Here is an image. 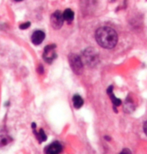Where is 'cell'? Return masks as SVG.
I'll use <instances>...</instances> for the list:
<instances>
[{
	"instance_id": "obj_1",
	"label": "cell",
	"mask_w": 147,
	"mask_h": 154,
	"mask_svg": "<svg viewBox=\"0 0 147 154\" xmlns=\"http://www.w3.org/2000/svg\"><path fill=\"white\" fill-rule=\"evenodd\" d=\"M95 39L101 47L106 49H111L115 47L118 42V35L114 29L111 27H100L95 33Z\"/></svg>"
},
{
	"instance_id": "obj_2",
	"label": "cell",
	"mask_w": 147,
	"mask_h": 154,
	"mask_svg": "<svg viewBox=\"0 0 147 154\" xmlns=\"http://www.w3.org/2000/svg\"><path fill=\"white\" fill-rule=\"evenodd\" d=\"M83 64H86L88 67H95L99 62V55L94 48H86L82 53L81 58Z\"/></svg>"
},
{
	"instance_id": "obj_3",
	"label": "cell",
	"mask_w": 147,
	"mask_h": 154,
	"mask_svg": "<svg viewBox=\"0 0 147 154\" xmlns=\"http://www.w3.org/2000/svg\"><path fill=\"white\" fill-rule=\"evenodd\" d=\"M69 64L71 66L72 70L76 74H81L83 71V62L81 60V57L77 54H70L69 55Z\"/></svg>"
},
{
	"instance_id": "obj_4",
	"label": "cell",
	"mask_w": 147,
	"mask_h": 154,
	"mask_svg": "<svg viewBox=\"0 0 147 154\" xmlns=\"http://www.w3.org/2000/svg\"><path fill=\"white\" fill-rule=\"evenodd\" d=\"M57 57V53H56V45L55 44H50L47 45L46 47L44 48V52H43V58L44 60L48 63H51L52 61L56 59Z\"/></svg>"
},
{
	"instance_id": "obj_5",
	"label": "cell",
	"mask_w": 147,
	"mask_h": 154,
	"mask_svg": "<svg viewBox=\"0 0 147 154\" xmlns=\"http://www.w3.org/2000/svg\"><path fill=\"white\" fill-rule=\"evenodd\" d=\"M63 21L64 19H63L62 13H61L59 10L55 11L54 13L51 15V25L54 29H60L63 25Z\"/></svg>"
},
{
	"instance_id": "obj_6",
	"label": "cell",
	"mask_w": 147,
	"mask_h": 154,
	"mask_svg": "<svg viewBox=\"0 0 147 154\" xmlns=\"http://www.w3.org/2000/svg\"><path fill=\"white\" fill-rule=\"evenodd\" d=\"M62 151V145L59 142H53L45 148L46 154H60Z\"/></svg>"
},
{
	"instance_id": "obj_7",
	"label": "cell",
	"mask_w": 147,
	"mask_h": 154,
	"mask_svg": "<svg viewBox=\"0 0 147 154\" xmlns=\"http://www.w3.org/2000/svg\"><path fill=\"white\" fill-rule=\"evenodd\" d=\"M11 141V138L9 136L7 130L4 127H0V147H3Z\"/></svg>"
},
{
	"instance_id": "obj_8",
	"label": "cell",
	"mask_w": 147,
	"mask_h": 154,
	"mask_svg": "<svg viewBox=\"0 0 147 154\" xmlns=\"http://www.w3.org/2000/svg\"><path fill=\"white\" fill-rule=\"evenodd\" d=\"M44 38H45V33L43 31H41V30H37V31H35L32 34L31 41H32L33 44L39 45V44H41V43L43 42Z\"/></svg>"
},
{
	"instance_id": "obj_9",
	"label": "cell",
	"mask_w": 147,
	"mask_h": 154,
	"mask_svg": "<svg viewBox=\"0 0 147 154\" xmlns=\"http://www.w3.org/2000/svg\"><path fill=\"white\" fill-rule=\"evenodd\" d=\"M107 94H108V96L110 97V99H111L113 105H114V108L116 106H120L121 105V99H119L114 95L113 93V86H109V88L107 89Z\"/></svg>"
},
{
	"instance_id": "obj_10",
	"label": "cell",
	"mask_w": 147,
	"mask_h": 154,
	"mask_svg": "<svg viewBox=\"0 0 147 154\" xmlns=\"http://www.w3.org/2000/svg\"><path fill=\"white\" fill-rule=\"evenodd\" d=\"M63 19L67 21L68 23L72 22V20L74 19V12H73L71 9H65L64 12L62 13Z\"/></svg>"
},
{
	"instance_id": "obj_11",
	"label": "cell",
	"mask_w": 147,
	"mask_h": 154,
	"mask_svg": "<svg viewBox=\"0 0 147 154\" xmlns=\"http://www.w3.org/2000/svg\"><path fill=\"white\" fill-rule=\"evenodd\" d=\"M72 101H73V105H74V107L76 109H79L83 106L84 101H83V99H82V97L80 96V95H77V94L74 95Z\"/></svg>"
},
{
	"instance_id": "obj_12",
	"label": "cell",
	"mask_w": 147,
	"mask_h": 154,
	"mask_svg": "<svg viewBox=\"0 0 147 154\" xmlns=\"http://www.w3.org/2000/svg\"><path fill=\"white\" fill-rule=\"evenodd\" d=\"M35 135H36V137H37V139L39 140V142H44V141L47 139V136H46V134L44 133L43 129H40L39 131H35Z\"/></svg>"
},
{
	"instance_id": "obj_13",
	"label": "cell",
	"mask_w": 147,
	"mask_h": 154,
	"mask_svg": "<svg viewBox=\"0 0 147 154\" xmlns=\"http://www.w3.org/2000/svg\"><path fill=\"white\" fill-rule=\"evenodd\" d=\"M124 110H126V111H128V109H130V111H132L133 109V103H132V101H131L129 99V97L127 98V101H125V106H124Z\"/></svg>"
},
{
	"instance_id": "obj_14",
	"label": "cell",
	"mask_w": 147,
	"mask_h": 154,
	"mask_svg": "<svg viewBox=\"0 0 147 154\" xmlns=\"http://www.w3.org/2000/svg\"><path fill=\"white\" fill-rule=\"evenodd\" d=\"M29 26H30V22H25V23L20 24L19 28H20L21 30H24V29H27V28H28Z\"/></svg>"
},
{
	"instance_id": "obj_15",
	"label": "cell",
	"mask_w": 147,
	"mask_h": 154,
	"mask_svg": "<svg viewBox=\"0 0 147 154\" xmlns=\"http://www.w3.org/2000/svg\"><path fill=\"white\" fill-rule=\"evenodd\" d=\"M119 154H131V151L128 148H124Z\"/></svg>"
},
{
	"instance_id": "obj_16",
	"label": "cell",
	"mask_w": 147,
	"mask_h": 154,
	"mask_svg": "<svg viewBox=\"0 0 147 154\" xmlns=\"http://www.w3.org/2000/svg\"><path fill=\"white\" fill-rule=\"evenodd\" d=\"M38 72H39V73H41V74L43 73V66H42V65L38 66Z\"/></svg>"
},
{
	"instance_id": "obj_17",
	"label": "cell",
	"mask_w": 147,
	"mask_h": 154,
	"mask_svg": "<svg viewBox=\"0 0 147 154\" xmlns=\"http://www.w3.org/2000/svg\"><path fill=\"white\" fill-rule=\"evenodd\" d=\"M143 129H144L145 134L147 135V120H146V122L144 123V126H143Z\"/></svg>"
},
{
	"instance_id": "obj_18",
	"label": "cell",
	"mask_w": 147,
	"mask_h": 154,
	"mask_svg": "<svg viewBox=\"0 0 147 154\" xmlns=\"http://www.w3.org/2000/svg\"><path fill=\"white\" fill-rule=\"evenodd\" d=\"M14 1H17V2H19V1H22V0H14Z\"/></svg>"
},
{
	"instance_id": "obj_19",
	"label": "cell",
	"mask_w": 147,
	"mask_h": 154,
	"mask_svg": "<svg viewBox=\"0 0 147 154\" xmlns=\"http://www.w3.org/2000/svg\"><path fill=\"white\" fill-rule=\"evenodd\" d=\"M114 1H116V0H110V2H114Z\"/></svg>"
}]
</instances>
